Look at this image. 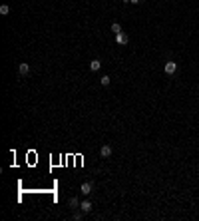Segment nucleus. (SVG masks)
<instances>
[{
    "label": "nucleus",
    "instance_id": "nucleus-4",
    "mask_svg": "<svg viewBox=\"0 0 199 221\" xmlns=\"http://www.w3.org/2000/svg\"><path fill=\"white\" fill-rule=\"evenodd\" d=\"M68 203H70V207L76 211V209H80V203H82V201L78 199V197H70V199H68Z\"/></svg>",
    "mask_w": 199,
    "mask_h": 221
},
{
    "label": "nucleus",
    "instance_id": "nucleus-5",
    "mask_svg": "<svg viewBox=\"0 0 199 221\" xmlns=\"http://www.w3.org/2000/svg\"><path fill=\"white\" fill-rule=\"evenodd\" d=\"M100 155H102V158H109V155H112V148H109L108 144L102 145V149H100Z\"/></svg>",
    "mask_w": 199,
    "mask_h": 221
},
{
    "label": "nucleus",
    "instance_id": "nucleus-8",
    "mask_svg": "<svg viewBox=\"0 0 199 221\" xmlns=\"http://www.w3.org/2000/svg\"><path fill=\"white\" fill-rule=\"evenodd\" d=\"M18 72L20 76H26V74H30V66L28 64H18Z\"/></svg>",
    "mask_w": 199,
    "mask_h": 221
},
{
    "label": "nucleus",
    "instance_id": "nucleus-12",
    "mask_svg": "<svg viewBox=\"0 0 199 221\" xmlns=\"http://www.w3.org/2000/svg\"><path fill=\"white\" fill-rule=\"evenodd\" d=\"M82 217H84V211H82V209H80V211H76V213H74V219H76V221H80Z\"/></svg>",
    "mask_w": 199,
    "mask_h": 221
},
{
    "label": "nucleus",
    "instance_id": "nucleus-11",
    "mask_svg": "<svg viewBox=\"0 0 199 221\" xmlns=\"http://www.w3.org/2000/svg\"><path fill=\"white\" fill-rule=\"evenodd\" d=\"M8 12H10V8H8L6 4H2V6H0V14H2V16H6Z\"/></svg>",
    "mask_w": 199,
    "mask_h": 221
},
{
    "label": "nucleus",
    "instance_id": "nucleus-7",
    "mask_svg": "<svg viewBox=\"0 0 199 221\" xmlns=\"http://www.w3.org/2000/svg\"><path fill=\"white\" fill-rule=\"evenodd\" d=\"M80 209H82L84 213H90V211H92V201H88V199H86V201H82V203H80Z\"/></svg>",
    "mask_w": 199,
    "mask_h": 221
},
{
    "label": "nucleus",
    "instance_id": "nucleus-10",
    "mask_svg": "<svg viewBox=\"0 0 199 221\" xmlns=\"http://www.w3.org/2000/svg\"><path fill=\"white\" fill-rule=\"evenodd\" d=\"M112 32H114V34H119V32H122V26H119L118 22H114V24H112Z\"/></svg>",
    "mask_w": 199,
    "mask_h": 221
},
{
    "label": "nucleus",
    "instance_id": "nucleus-6",
    "mask_svg": "<svg viewBox=\"0 0 199 221\" xmlns=\"http://www.w3.org/2000/svg\"><path fill=\"white\" fill-rule=\"evenodd\" d=\"M80 191H82V195H90L92 193V183H82V187H80Z\"/></svg>",
    "mask_w": 199,
    "mask_h": 221
},
{
    "label": "nucleus",
    "instance_id": "nucleus-1",
    "mask_svg": "<svg viewBox=\"0 0 199 221\" xmlns=\"http://www.w3.org/2000/svg\"><path fill=\"white\" fill-rule=\"evenodd\" d=\"M163 72H165L167 76H171V74H175V72H177V64L173 62V60L165 62V66H163Z\"/></svg>",
    "mask_w": 199,
    "mask_h": 221
},
{
    "label": "nucleus",
    "instance_id": "nucleus-2",
    "mask_svg": "<svg viewBox=\"0 0 199 221\" xmlns=\"http://www.w3.org/2000/svg\"><path fill=\"white\" fill-rule=\"evenodd\" d=\"M128 42H129V38H128V34H126V32L116 34V44H119V46H126Z\"/></svg>",
    "mask_w": 199,
    "mask_h": 221
},
{
    "label": "nucleus",
    "instance_id": "nucleus-3",
    "mask_svg": "<svg viewBox=\"0 0 199 221\" xmlns=\"http://www.w3.org/2000/svg\"><path fill=\"white\" fill-rule=\"evenodd\" d=\"M100 68H102V60H98V58H94V60H92V62H90V70H92V72H98Z\"/></svg>",
    "mask_w": 199,
    "mask_h": 221
},
{
    "label": "nucleus",
    "instance_id": "nucleus-9",
    "mask_svg": "<svg viewBox=\"0 0 199 221\" xmlns=\"http://www.w3.org/2000/svg\"><path fill=\"white\" fill-rule=\"evenodd\" d=\"M109 82H112V80H109V76H102V78H100V84H102L104 88H108Z\"/></svg>",
    "mask_w": 199,
    "mask_h": 221
},
{
    "label": "nucleus",
    "instance_id": "nucleus-13",
    "mask_svg": "<svg viewBox=\"0 0 199 221\" xmlns=\"http://www.w3.org/2000/svg\"><path fill=\"white\" fill-rule=\"evenodd\" d=\"M139 2H142V0H132V4H139Z\"/></svg>",
    "mask_w": 199,
    "mask_h": 221
},
{
    "label": "nucleus",
    "instance_id": "nucleus-14",
    "mask_svg": "<svg viewBox=\"0 0 199 221\" xmlns=\"http://www.w3.org/2000/svg\"><path fill=\"white\" fill-rule=\"evenodd\" d=\"M123 2H126V4H128V2H132V0H123Z\"/></svg>",
    "mask_w": 199,
    "mask_h": 221
}]
</instances>
